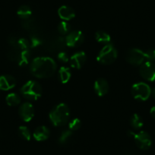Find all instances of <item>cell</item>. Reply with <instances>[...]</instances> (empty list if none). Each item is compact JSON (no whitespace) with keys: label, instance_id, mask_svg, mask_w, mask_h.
Returning <instances> with one entry per match:
<instances>
[{"label":"cell","instance_id":"1","mask_svg":"<svg viewBox=\"0 0 155 155\" xmlns=\"http://www.w3.org/2000/svg\"><path fill=\"white\" fill-rule=\"evenodd\" d=\"M56 71V64L53 59L47 56L37 57L32 61L31 71L38 78H47L53 75Z\"/></svg>","mask_w":155,"mask_h":155},{"label":"cell","instance_id":"2","mask_svg":"<svg viewBox=\"0 0 155 155\" xmlns=\"http://www.w3.org/2000/svg\"><path fill=\"white\" fill-rule=\"evenodd\" d=\"M69 108L65 104H59L50 113V120L56 126H62L69 120Z\"/></svg>","mask_w":155,"mask_h":155},{"label":"cell","instance_id":"3","mask_svg":"<svg viewBox=\"0 0 155 155\" xmlns=\"http://www.w3.org/2000/svg\"><path fill=\"white\" fill-rule=\"evenodd\" d=\"M24 97L29 101H37L42 96V87L35 81H29L21 89Z\"/></svg>","mask_w":155,"mask_h":155},{"label":"cell","instance_id":"4","mask_svg":"<svg viewBox=\"0 0 155 155\" xmlns=\"http://www.w3.org/2000/svg\"><path fill=\"white\" fill-rule=\"evenodd\" d=\"M117 50L112 44H106L97 55L98 62L103 65H110L114 62L117 58Z\"/></svg>","mask_w":155,"mask_h":155},{"label":"cell","instance_id":"5","mask_svg":"<svg viewBox=\"0 0 155 155\" xmlns=\"http://www.w3.org/2000/svg\"><path fill=\"white\" fill-rule=\"evenodd\" d=\"M150 86L144 82L136 83L132 87V96L138 101H147L151 94Z\"/></svg>","mask_w":155,"mask_h":155},{"label":"cell","instance_id":"6","mask_svg":"<svg viewBox=\"0 0 155 155\" xmlns=\"http://www.w3.org/2000/svg\"><path fill=\"white\" fill-rule=\"evenodd\" d=\"M126 61L132 65H140L144 63V61L145 59L144 52L141 51L139 49H131L126 53Z\"/></svg>","mask_w":155,"mask_h":155},{"label":"cell","instance_id":"7","mask_svg":"<svg viewBox=\"0 0 155 155\" xmlns=\"http://www.w3.org/2000/svg\"><path fill=\"white\" fill-rule=\"evenodd\" d=\"M133 138L135 139V144L141 150H147L152 144L151 138L147 132L141 131L138 133L134 135Z\"/></svg>","mask_w":155,"mask_h":155},{"label":"cell","instance_id":"8","mask_svg":"<svg viewBox=\"0 0 155 155\" xmlns=\"http://www.w3.org/2000/svg\"><path fill=\"white\" fill-rule=\"evenodd\" d=\"M140 74L147 81H155V65L152 62H144L140 67Z\"/></svg>","mask_w":155,"mask_h":155},{"label":"cell","instance_id":"9","mask_svg":"<svg viewBox=\"0 0 155 155\" xmlns=\"http://www.w3.org/2000/svg\"><path fill=\"white\" fill-rule=\"evenodd\" d=\"M84 37L81 31H73L65 37V44L68 47H76L84 42Z\"/></svg>","mask_w":155,"mask_h":155},{"label":"cell","instance_id":"10","mask_svg":"<svg viewBox=\"0 0 155 155\" xmlns=\"http://www.w3.org/2000/svg\"><path fill=\"white\" fill-rule=\"evenodd\" d=\"M19 116L25 122H30L34 116V109L30 103H24L19 108Z\"/></svg>","mask_w":155,"mask_h":155},{"label":"cell","instance_id":"11","mask_svg":"<svg viewBox=\"0 0 155 155\" xmlns=\"http://www.w3.org/2000/svg\"><path fill=\"white\" fill-rule=\"evenodd\" d=\"M69 60L71 67L74 68H81L86 62L87 56L84 52H78L71 56Z\"/></svg>","mask_w":155,"mask_h":155},{"label":"cell","instance_id":"12","mask_svg":"<svg viewBox=\"0 0 155 155\" xmlns=\"http://www.w3.org/2000/svg\"><path fill=\"white\" fill-rule=\"evenodd\" d=\"M66 45L65 44V38L64 39L63 37H56L52 40L48 44L47 43V49L50 51H62L64 47Z\"/></svg>","mask_w":155,"mask_h":155},{"label":"cell","instance_id":"13","mask_svg":"<svg viewBox=\"0 0 155 155\" xmlns=\"http://www.w3.org/2000/svg\"><path fill=\"white\" fill-rule=\"evenodd\" d=\"M15 78L9 74H5L0 77V90L8 91L15 86Z\"/></svg>","mask_w":155,"mask_h":155},{"label":"cell","instance_id":"14","mask_svg":"<svg viewBox=\"0 0 155 155\" xmlns=\"http://www.w3.org/2000/svg\"><path fill=\"white\" fill-rule=\"evenodd\" d=\"M94 89L99 97H103L108 93L109 84L108 82L104 78H99L97 80L94 85Z\"/></svg>","mask_w":155,"mask_h":155},{"label":"cell","instance_id":"15","mask_svg":"<svg viewBox=\"0 0 155 155\" xmlns=\"http://www.w3.org/2000/svg\"><path fill=\"white\" fill-rule=\"evenodd\" d=\"M50 132L48 128L44 126H41L37 127L34 130L33 136L37 141H44L50 137Z\"/></svg>","mask_w":155,"mask_h":155},{"label":"cell","instance_id":"16","mask_svg":"<svg viewBox=\"0 0 155 155\" xmlns=\"http://www.w3.org/2000/svg\"><path fill=\"white\" fill-rule=\"evenodd\" d=\"M58 15L65 21H70L74 18L75 16V12L72 8L67 5H62L58 10Z\"/></svg>","mask_w":155,"mask_h":155},{"label":"cell","instance_id":"17","mask_svg":"<svg viewBox=\"0 0 155 155\" xmlns=\"http://www.w3.org/2000/svg\"><path fill=\"white\" fill-rule=\"evenodd\" d=\"M17 15L23 21L28 20V19L31 18V15H32V10H31V7L28 5H21L18 9Z\"/></svg>","mask_w":155,"mask_h":155},{"label":"cell","instance_id":"18","mask_svg":"<svg viewBox=\"0 0 155 155\" xmlns=\"http://www.w3.org/2000/svg\"><path fill=\"white\" fill-rule=\"evenodd\" d=\"M71 71L67 67H62L59 70V78L61 82L63 83V84H65V83L69 81L70 78H71Z\"/></svg>","mask_w":155,"mask_h":155},{"label":"cell","instance_id":"19","mask_svg":"<svg viewBox=\"0 0 155 155\" xmlns=\"http://www.w3.org/2000/svg\"><path fill=\"white\" fill-rule=\"evenodd\" d=\"M95 38H96L97 42L106 44H110V41H111V37H110V34L103 31H97L96 34H95Z\"/></svg>","mask_w":155,"mask_h":155},{"label":"cell","instance_id":"20","mask_svg":"<svg viewBox=\"0 0 155 155\" xmlns=\"http://www.w3.org/2000/svg\"><path fill=\"white\" fill-rule=\"evenodd\" d=\"M7 104L11 107H15V106L18 105L21 103V97L18 94L15 93H11L7 95L5 98Z\"/></svg>","mask_w":155,"mask_h":155},{"label":"cell","instance_id":"21","mask_svg":"<svg viewBox=\"0 0 155 155\" xmlns=\"http://www.w3.org/2000/svg\"><path fill=\"white\" fill-rule=\"evenodd\" d=\"M130 124L135 129H139L143 126V120L138 114H133L130 119Z\"/></svg>","mask_w":155,"mask_h":155},{"label":"cell","instance_id":"22","mask_svg":"<svg viewBox=\"0 0 155 155\" xmlns=\"http://www.w3.org/2000/svg\"><path fill=\"white\" fill-rule=\"evenodd\" d=\"M30 58H31V53H30L29 50H23V51H21V53L20 59H19L18 63V65H21V66L28 65V62H29Z\"/></svg>","mask_w":155,"mask_h":155},{"label":"cell","instance_id":"23","mask_svg":"<svg viewBox=\"0 0 155 155\" xmlns=\"http://www.w3.org/2000/svg\"><path fill=\"white\" fill-rule=\"evenodd\" d=\"M21 53V50H18L17 48H12L8 53V59L13 62H18L19 59H20Z\"/></svg>","mask_w":155,"mask_h":155},{"label":"cell","instance_id":"24","mask_svg":"<svg viewBox=\"0 0 155 155\" xmlns=\"http://www.w3.org/2000/svg\"><path fill=\"white\" fill-rule=\"evenodd\" d=\"M18 135L21 138H23L24 140H26V141H30L31 140V132L28 129V128H27L26 126H21L18 129Z\"/></svg>","mask_w":155,"mask_h":155},{"label":"cell","instance_id":"25","mask_svg":"<svg viewBox=\"0 0 155 155\" xmlns=\"http://www.w3.org/2000/svg\"><path fill=\"white\" fill-rule=\"evenodd\" d=\"M70 29H71V26L66 21L60 22L58 25V31H59V34H62V35L69 34Z\"/></svg>","mask_w":155,"mask_h":155},{"label":"cell","instance_id":"26","mask_svg":"<svg viewBox=\"0 0 155 155\" xmlns=\"http://www.w3.org/2000/svg\"><path fill=\"white\" fill-rule=\"evenodd\" d=\"M71 136H72V131H71L70 129L64 131V132H62V133L61 134L60 136H59V143L62 144H65V143L68 142V141L71 138Z\"/></svg>","mask_w":155,"mask_h":155},{"label":"cell","instance_id":"27","mask_svg":"<svg viewBox=\"0 0 155 155\" xmlns=\"http://www.w3.org/2000/svg\"><path fill=\"white\" fill-rule=\"evenodd\" d=\"M30 46H31L30 45V41L28 40L25 38H20L18 40L17 47L16 48L23 51V50H28Z\"/></svg>","mask_w":155,"mask_h":155},{"label":"cell","instance_id":"28","mask_svg":"<svg viewBox=\"0 0 155 155\" xmlns=\"http://www.w3.org/2000/svg\"><path fill=\"white\" fill-rule=\"evenodd\" d=\"M81 126V122L79 119L74 118L71 120L69 122V125H68V129L71 131H77L78 129H79Z\"/></svg>","mask_w":155,"mask_h":155},{"label":"cell","instance_id":"29","mask_svg":"<svg viewBox=\"0 0 155 155\" xmlns=\"http://www.w3.org/2000/svg\"><path fill=\"white\" fill-rule=\"evenodd\" d=\"M29 41H30V45H31V47H32L33 48L41 46L43 43L42 39L37 35L32 36V37H31V40H30Z\"/></svg>","mask_w":155,"mask_h":155},{"label":"cell","instance_id":"30","mask_svg":"<svg viewBox=\"0 0 155 155\" xmlns=\"http://www.w3.org/2000/svg\"><path fill=\"white\" fill-rule=\"evenodd\" d=\"M23 27L25 28H26L27 30H34L36 28V24L34 22V21L33 19L29 18L28 20H25L24 21L23 24H22Z\"/></svg>","mask_w":155,"mask_h":155},{"label":"cell","instance_id":"31","mask_svg":"<svg viewBox=\"0 0 155 155\" xmlns=\"http://www.w3.org/2000/svg\"><path fill=\"white\" fill-rule=\"evenodd\" d=\"M144 57L149 62L155 60V50H148L144 52Z\"/></svg>","mask_w":155,"mask_h":155},{"label":"cell","instance_id":"32","mask_svg":"<svg viewBox=\"0 0 155 155\" xmlns=\"http://www.w3.org/2000/svg\"><path fill=\"white\" fill-rule=\"evenodd\" d=\"M57 58L60 62H63V63L64 62H67L69 60V57H68V54H67V53H65L64 51L59 52V53L57 55Z\"/></svg>","mask_w":155,"mask_h":155},{"label":"cell","instance_id":"33","mask_svg":"<svg viewBox=\"0 0 155 155\" xmlns=\"http://www.w3.org/2000/svg\"><path fill=\"white\" fill-rule=\"evenodd\" d=\"M18 40V39L17 37L12 36V37H9V38H8V43L9 44L10 46L12 47V48H16V47H17Z\"/></svg>","mask_w":155,"mask_h":155},{"label":"cell","instance_id":"34","mask_svg":"<svg viewBox=\"0 0 155 155\" xmlns=\"http://www.w3.org/2000/svg\"><path fill=\"white\" fill-rule=\"evenodd\" d=\"M150 115H151L153 118L155 119V107H153L151 109H150Z\"/></svg>","mask_w":155,"mask_h":155},{"label":"cell","instance_id":"35","mask_svg":"<svg viewBox=\"0 0 155 155\" xmlns=\"http://www.w3.org/2000/svg\"><path fill=\"white\" fill-rule=\"evenodd\" d=\"M151 93H152V95H153V98H154V99H155V88L153 89V91H152Z\"/></svg>","mask_w":155,"mask_h":155},{"label":"cell","instance_id":"36","mask_svg":"<svg viewBox=\"0 0 155 155\" xmlns=\"http://www.w3.org/2000/svg\"><path fill=\"white\" fill-rule=\"evenodd\" d=\"M126 155H128V154H126Z\"/></svg>","mask_w":155,"mask_h":155}]
</instances>
